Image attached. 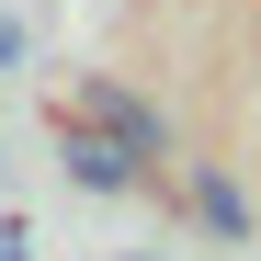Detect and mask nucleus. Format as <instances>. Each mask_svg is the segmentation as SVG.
Returning a JSON list of instances; mask_svg holds the SVG:
<instances>
[{"instance_id":"nucleus-1","label":"nucleus","mask_w":261,"mask_h":261,"mask_svg":"<svg viewBox=\"0 0 261 261\" xmlns=\"http://www.w3.org/2000/svg\"><path fill=\"white\" fill-rule=\"evenodd\" d=\"M57 170H68L80 193H137V182H148V159L125 148L114 125H91V114H68V137H57Z\"/></svg>"},{"instance_id":"nucleus-2","label":"nucleus","mask_w":261,"mask_h":261,"mask_svg":"<svg viewBox=\"0 0 261 261\" xmlns=\"http://www.w3.org/2000/svg\"><path fill=\"white\" fill-rule=\"evenodd\" d=\"M80 114H91V125H114L137 159H170V125H159L137 91H125V80H102V68H91V80H80Z\"/></svg>"},{"instance_id":"nucleus-3","label":"nucleus","mask_w":261,"mask_h":261,"mask_svg":"<svg viewBox=\"0 0 261 261\" xmlns=\"http://www.w3.org/2000/svg\"><path fill=\"white\" fill-rule=\"evenodd\" d=\"M182 193H193V216H204V227H216V239H250V193L227 182V170H193V182H182Z\"/></svg>"},{"instance_id":"nucleus-4","label":"nucleus","mask_w":261,"mask_h":261,"mask_svg":"<svg viewBox=\"0 0 261 261\" xmlns=\"http://www.w3.org/2000/svg\"><path fill=\"white\" fill-rule=\"evenodd\" d=\"M0 261H34V239H23V216H0Z\"/></svg>"},{"instance_id":"nucleus-5","label":"nucleus","mask_w":261,"mask_h":261,"mask_svg":"<svg viewBox=\"0 0 261 261\" xmlns=\"http://www.w3.org/2000/svg\"><path fill=\"white\" fill-rule=\"evenodd\" d=\"M0 68H23V23L12 12H0Z\"/></svg>"},{"instance_id":"nucleus-6","label":"nucleus","mask_w":261,"mask_h":261,"mask_svg":"<svg viewBox=\"0 0 261 261\" xmlns=\"http://www.w3.org/2000/svg\"><path fill=\"white\" fill-rule=\"evenodd\" d=\"M125 261H159V250H125Z\"/></svg>"}]
</instances>
